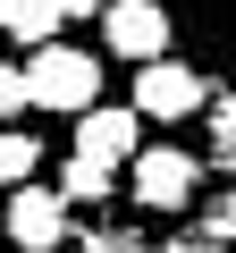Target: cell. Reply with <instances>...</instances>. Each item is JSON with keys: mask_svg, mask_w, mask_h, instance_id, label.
Segmentation results:
<instances>
[{"mask_svg": "<svg viewBox=\"0 0 236 253\" xmlns=\"http://www.w3.org/2000/svg\"><path fill=\"white\" fill-rule=\"evenodd\" d=\"M84 253H135V245H127V236H101V245H84Z\"/></svg>", "mask_w": 236, "mask_h": 253, "instance_id": "12", "label": "cell"}, {"mask_svg": "<svg viewBox=\"0 0 236 253\" xmlns=\"http://www.w3.org/2000/svg\"><path fill=\"white\" fill-rule=\"evenodd\" d=\"M127 169H135V203H144V211H186V203L202 194V161H194L186 144H152V152H135Z\"/></svg>", "mask_w": 236, "mask_h": 253, "instance_id": "5", "label": "cell"}, {"mask_svg": "<svg viewBox=\"0 0 236 253\" xmlns=\"http://www.w3.org/2000/svg\"><path fill=\"white\" fill-rule=\"evenodd\" d=\"M42 169V144L26 135V126H9V135H0V186H26Z\"/></svg>", "mask_w": 236, "mask_h": 253, "instance_id": "9", "label": "cell"}, {"mask_svg": "<svg viewBox=\"0 0 236 253\" xmlns=\"http://www.w3.org/2000/svg\"><path fill=\"white\" fill-rule=\"evenodd\" d=\"M76 152L101 161V169H127L144 152V110L135 101H84L76 110Z\"/></svg>", "mask_w": 236, "mask_h": 253, "instance_id": "6", "label": "cell"}, {"mask_svg": "<svg viewBox=\"0 0 236 253\" xmlns=\"http://www.w3.org/2000/svg\"><path fill=\"white\" fill-rule=\"evenodd\" d=\"M59 26H68V9H59V0H0V34H9V42H26V51H34V42H51Z\"/></svg>", "mask_w": 236, "mask_h": 253, "instance_id": "7", "label": "cell"}, {"mask_svg": "<svg viewBox=\"0 0 236 253\" xmlns=\"http://www.w3.org/2000/svg\"><path fill=\"white\" fill-rule=\"evenodd\" d=\"M0 228H9L17 253H68V236H76L68 228V194L59 186H34V177L9 186V219H0Z\"/></svg>", "mask_w": 236, "mask_h": 253, "instance_id": "3", "label": "cell"}, {"mask_svg": "<svg viewBox=\"0 0 236 253\" xmlns=\"http://www.w3.org/2000/svg\"><path fill=\"white\" fill-rule=\"evenodd\" d=\"M169 34H177V17H169V0H101V42H110V59H160L169 51Z\"/></svg>", "mask_w": 236, "mask_h": 253, "instance_id": "4", "label": "cell"}, {"mask_svg": "<svg viewBox=\"0 0 236 253\" xmlns=\"http://www.w3.org/2000/svg\"><path fill=\"white\" fill-rule=\"evenodd\" d=\"M59 9H68V17H101V0H59Z\"/></svg>", "mask_w": 236, "mask_h": 253, "instance_id": "11", "label": "cell"}, {"mask_svg": "<svg viewBox=\"0 0 236 253\" xmlns=\"http://www.w3.org/2000/svg\"><path fill=\"white\" fill-rule=\"evenodd\" d=\"M110 186H118V177H110L101 161H84V152L59 161V194H68V203H110Z\"/></svg>", "mask_w": 236, "mask_h": 253, "instance_id": "8", "label": "cell"}, {"mask_svg": "<svg viewBox=\"0 0 236 253\" xmlns=\"http://www.w3.org/2000/svg\"><path fill=\"white\" fill-rule=\"evenodd\" d=\"M26 84H34V110H59V118H76L84 101H101V59L51 34V42H34V59H26Z\"/></svg>", "mask_w": 236, "mask_h": 253, "instance_id": "1", "label": "cell"}, {"mask_svg": "<svg viewBox=\"0 0 236 253\" xmlns=\"http://www.w3.org/2000/svg\"><path fill=\"white\" fill-rule=\"evenodd\" d=\"M135 110L144 118H160V126H186V118H202L211 110V76L194 68V59H135Z\"/></svg>", "mask_w": 236, "mask_h": 253, "instance_id": "2", "label": "cell"}, {"mask_svg": "<svg viewBox=\"0 0 236 253\" xmlns=\"http://www.w3.org/2000/svg\"><path fill=\"white\" fill-rule=\"evenodd\" d=\"M34 110V84H26V68L17 59H0V118H26Z\"/></svg>", "mask_w": 236, "mask_h": 253, "instance_id": "10", "label": "cell"}]
</instances>
